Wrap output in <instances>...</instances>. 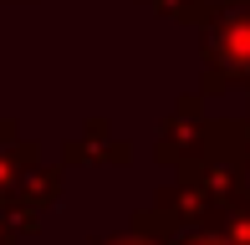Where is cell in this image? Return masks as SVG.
I'll return each mask as SVG.
<instances>
[{"label":"cell","mask_w":250,"mask_h":245,"mask_svg":"<svg viewBox=\"0 0 250 245\" xmlns=\"http://www.w3.org/2000/svg\"><path fill=\"white\" fill-rule=\"evenodd\" d=\"M189 245H230V240H214V235H204V240H189Z\"/></svg>","instance_id":"cell-1"},{"label":"cell","mask_w":250,"mask_h":245,"mask_svg":"<svg viewBox=\"0 0 250 245\" xmlns=\"http://www.w3.org/2000/svg\"><path fill=\"white\" fill-rule=\"evenodd\" d=\"M118 245H148V240H118Z\"/></svg>","instance_id":"cell-2"}]
</instances>
